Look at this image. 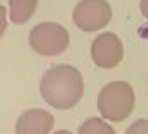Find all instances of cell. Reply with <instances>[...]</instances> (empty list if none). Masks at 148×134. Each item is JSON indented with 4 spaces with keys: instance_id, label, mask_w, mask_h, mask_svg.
<instances>
[{
    "instance_id": "1",
    "label": "cell",
    "mask_w": 148,
    "mask_h": 134,
    "mask_svg": "<svg viewBox=\"0 0 148 134\" xmlns=\"http://www.w3.org/2000/svg\"><path fill=\"white\" fill-rule=\"evenodd\" d=\"M40 96L56 110L73 108L84 96V80L80 72L70 64L49 68L40 80Z\"/></svg>"
},
{
    "instance_id": "2",
    "label": "cell",
    "mask_w": 148,
    "mask_h": 134,
    "mask_svg": "<svg viewBox=\"0 0 148 134\" xmlns=\"http://www.w3.org/2000/svg\"><path fill=\"white\" fill-rule=\"evenodd\" d=\"M134 91L127 82L117 80L106 84L98 96V110L103 118L122 122L134 110Z\"/></svg>"
},
{
    "instance_id": "3",
    "label": "cell",
    "mask_w": 148,
    "mask_h": 134,
    "mask_svg": "<svg viewBox=\"0 0 148 134\" xmlns=\"http://www.w3.org/2000/svg\"><path fill=\"white\" fill-rule=\"evenodd\" d=\"M70 35L58 23H40L30 31V45L40 56H58L66 51Z\"/></svg>"
},
{
    "instance_id": "4",
    "label": "cell",
    "mask_w": 148,
    "mask_h": 134,
    "mask_svg": "<svg viewBox=\"0 0 148 134\" xmlns=\"http://www.w3.org/2000/svg\"><path fill=\"white\" fill-rule=\"evenodd\" d=\"M112 21V7L106 0H80L73 11V23L82 31L103 30Z\"/></svg>"
},
{
    "instance_id": "5",
    "label": "cell",
    "mask_w": 148,
    "mask_h": 134,
    "mask_svg": "<svg viewBox=\"0 0 148 134\" xmlns=\"http://www.w3.org/2000/svg\"><path fill=\"white\" fill-rule=\"evenodd\" d=\"M91 57L98 68H115L124 57V45L115 33H101L92 40Z\"/></svg>"
},
{
    "instance_id": "6",
    "label": "cell",
    "mask_w": 148,
    "mask_h": 134,
    "mask_svg": "<svg viewBox=\"0 0 148 134\" xmlns=\"http://www.w3.org/2000/svg\"><path fill=\"white\" fill-rule=\"evenodd\" d=\"M54 125V117L40 108L26 110L16 122V134H49Z\"/></svg>"
},
{
    "instance_id": "7",
    "label": "cell",
    "mask_w": 148,
    "mask_h": 134,
    "mask_svg": "<svg viewBox=\"0 0 148 134\" xmlns=\"http://www.w3.org/2000/svg\"><path fill=\"white\" fill-rule=\"evenodd\" d=\"M38 0H9V16L14 25H25L37 11Z\"/></svg>"
},
{
    "instance_id": "8",
    "label": "cell",
    "mask_w": 148,
    "mask_h": 134,
    "mask_svg": "<svg viewBox=\"0 0 148 134\" xmlns=\"http://www.w3.org/2000/svg\"><path fill=\"white\" fill-rule=\"evenodd\" d=\"M79 134H117V132L105 120H101L98 117H92V118H87L80 125Z\"/></svg>"
},
{
    "instance_id": "9",
    "label": "cell",
    "mask_w": 148,
    "mask_h": 134,
    "mask_svg": "<svg viewBox=\"0 0 148 134\" xmlns=\"http://www.w3.org/2000/svg\"><path fill=\"white\" fill-rule=\"evenodd\" d=\"M125 134H148V120L141 118V120H136L127 131Z\"/></svg>"
},
{
    "instance_id": "10",
    "label": "cell",
    "mask_w": 148,
    "mask_h": 134,
    "mask_svg": "<svg viewBox=\"0 0 148 134\" xmlns=\"http://www.w3.org/2000/svg\"><path fill=\"white\" fill-rule=\"evenodd\" d=\"M139 7H141L143 16L148 19V0H139Z\"/></svg>"
},
{
    "instance_id": "11",
    "label": "cell",
    "mask_w": 148,
    "mask_h": 134,
    "mask_svg": "<svg viewBox=\"0 0 148 134\" xmlns=\"http://www.w3.org/2000/svg\"><path fill=\"white\" fill-rule=\"evenodd\" d=\"M56 134H71V132H70V131H58Z\"/></svg>"
}]
</instances>
